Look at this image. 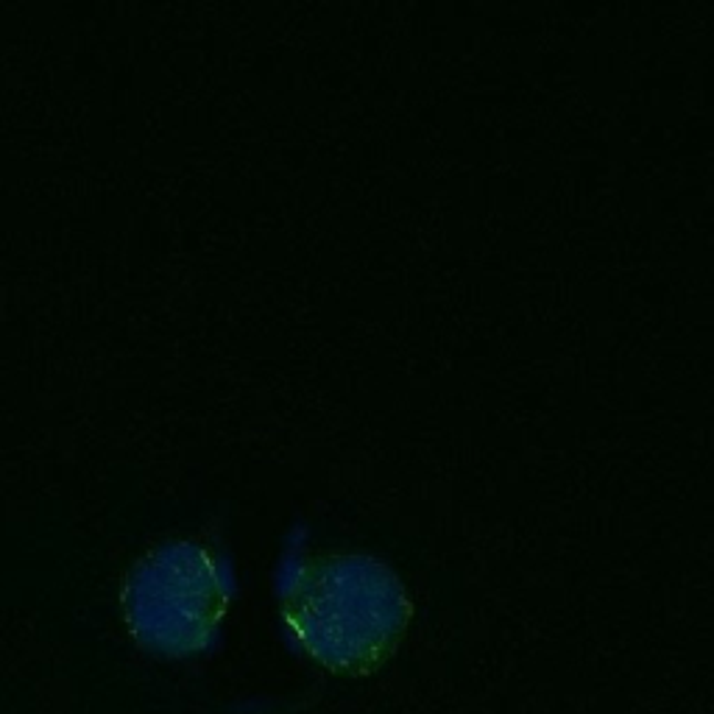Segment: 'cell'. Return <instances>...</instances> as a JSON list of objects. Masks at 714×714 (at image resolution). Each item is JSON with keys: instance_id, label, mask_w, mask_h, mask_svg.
I'll use <instances>...</instances> for the list:
<instances>
[{"instance_id": "obj_2", "label": "cell", "mask_w": 714, "mask_h": 714, "mask_svg": "<svg viewBox=\"0 0 714 714\" xmlns=\"http://www.w3.org/2000/svg\"><path fill=\"white\" fill-rule=\"evenodd\" d=\"M238 595L234 564L218 545L168 539L132 564L120 615L137 648L159 659H196L218 648Z\"/></svg>"}, {"instance_id": "obj_1", "label": "cell", "mask_w": 714, "mask_h": 714, "mask_svg": "<svg viewBox=\"0 0 714 714\" xmlns=\"http://www.w3.org/2000/svg\"><path fill=\"white\" fill-rule=\"evenodd\" d=\"M274 598L287 648L344 679L380 673L413 622V598L391 564L369 553L313 550L305 525L287 531Z\"/></svg>"}]
</instances>
